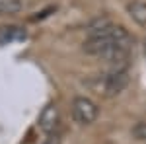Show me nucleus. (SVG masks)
Instances as JSON below:
<instances>
[{
  "instance_id": "obj_1",
  "label": "nucleus",
  "mask_w": 146,
  "mask_h": 144,
  "mask_svg": "<svg viewBox=\"0 0 146 144\" xmlns=\"http://www.w3.org/2000/svg\"><path fill=\"white\" fill-rule=\"evenodd\" d=\"M129 84V74L127 70H109L105 74L100 76H94L90 80H86V86L105 98H113V96H119Z\"/></svg>"
},
{
  "instance_id": "obj_2",
  "label": "nucleus",
  "mask_w": 146,
  "mask_h": 144,
  "mask_svg": "<svg viewBox=\"0 0 146 144\" xmlns=\"http://www.w3.org/2000/svg\"><path fill=\"white\" fill-rule=\"evenodd\" d=\"M72 115L76 123L80 125H90L98 117V105L90 98H76L72 101Z\"/></svg>"
},
{
  "instance_id": "obj_3",
  "label": "nucleus",
  "mask_w": 146,
  "mask_h": 144,
  "mask_svg": "<svg viewBox=\"0 0 146 144\" xmlns=\"http://www.w3.org/2000/svg\"><path fill=\"white\" fill-rule=\"evenodd\" d=\"M37 127H39V131H43L45 134H53V131L58 127V107H56L55 103H49L45 109L41 111Z\"/></svg>"
},
{
  "instance_id": "obj_4",
  "label": "nucleus",
  "mask_w": 146,
  "mask_h": 144,
  "mask_svg": "<svg viewBox=\"0 0 146 144\" xmlns=\"http://www.w3.org/2000/svg\"><path fill=\"white\" fill-rule=\"evenodd\" d=\"M129 14H131V18H133L136 23L146 25V2H140V0L131 2V4H129Z\"/></svg>"
},
{
  "instance_id": "obj_5",
  "label": "nucleus",
  "mask_w": 146,
  "mask_h": 144,
  "mask_svg": "<svg viewBox=\"0 0 146 144\" xmlns=\"http://www.w3.org/2000/svg\"><path fill=\"white\" fill-rule=\"evenodd\" d=\"M20 35L22 33L18 31V27H0V43H8Z\"/></svg>"
},
{
  "instance_id": "obj_6",
  "label": "nucleus",
  "mask_w": 146,
  "mask_h": 144,
  "mask_svg": "<svg viewBox=\"0 0 146 144\" xmlns=\"http://www.w3.org/2000/svg\"><path fill=\"white\" fill-rule=\"evenodd\" d=\"M133 136L136 140H146V121H138L133 127Z\"/></svg>"
},
{
  "instance_id": "obj_7",
  "label": "nucleus",
  "mask_w": 146,
  "mask_h": 144,
  "mask_svg": "<svg viewBox=\"0 0 146 144\" xmlns=\"http://www.w3.org/2000/svg\"><path fill=\"white\" fill-rule=\"evenodd\" d=\"M22 8V0H8L6 2V8H4V14H14Z\"/></svg>"
},
{
  "instance_id": "obj_8",
  "label": "nucleus",
  "mask_w": 146,
  "mask_h": 144,
  "mask_svg": "<svg viewBox=\"0 0 146 144\" xmlns=\"http://www.w3.org/2000/svg\"><path fill=\"white\" fill-rule=\"evenodd\" d=\"M43 144H60V140H58V136H56V134H49V136H47V140Z\"/></svg>"
},
{
  "instance_id": "obj_9",
  "label": "nucleus",
  "mask_w": 146,
  "mask_h": 144,
  "mask_svg": "<svg viewBox=\"0 0 146 144\" xmlns=\"http://www.w3.org/2000/svg\"><path fill=\"white\" fill-rule=\"evenodd\" d=\"M6 2H8V0H0V14H4V8H6Z\"/></svg>"
},
{
  "instance_id": "obj_10",
  "label": "nucleus",
  "mask_w": 146,
  "mask_h": 144,
  "mask_svg": "<svg viewBox=\"0 0 146 144\" xmlns=\"http://www.w3.org/2000/svg\"><path fill=\"white\" fill-rule=\"evenodd\" d=\"M144 55H146V43H144Z\"/></svg>"
}]
</instances>
